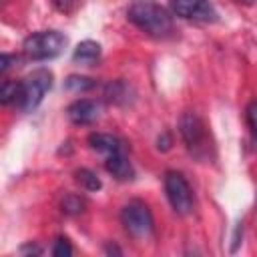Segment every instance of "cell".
Masks as SVG:
<instances>
[{"mask_svg": "<svg viewBox=\"0 0 257 257\" xmlns=\"http://www.w3.org/2000/svg\"><path fill=\"white\" fill-rule=\"evenodd\" d=\"M64 84L68 90H88L94 86V80H90L86 76H68Z\"/></svg>", "mask_w": 257, "mask_h": 257, "instance_id": "9a60e30c", "label": "cell"}, {"mask_svg": "<svg viewBox=\"0 0 257 257\" xmlns=\"http://www.w3.org/2000/svg\"><path fill=\"white\" fill-rule=\"evenodd\" d=\"M104 167H106V171H108L114 179H118V181H128V179H133V175H135L133 165H131V161H128V157H126L124 151L114 153V155H108L106 161H104Z\"/></svg>", "mask_w": 257, "mask_h": 257, "instance_id": "9c48e42d", "label": "cell"}, {"mask_svg": "<svg viewBox=\"0 0 257 257\" xmlns=\"http://www.w3.org/2000/svg\"><path fill=\"white\" fill-rule=\"evenodd\" d=\"M52 255L54 257H68V255H72V247H70L68 239L58 237L56 243H54V247H52Z\"/></svg>", "mask_w": 257, "mask_h": 257, "instance_id": "2e32d148", "label": "cell"}, {"mask_svg": "<svg viewBox=\"0 0 257 257\" xmlns=\"http://www.w3.org/2000/svg\"><path fill=\"white\" fill-rule=\"evenodd\" d=\"M120 221H122V225H124V231H126L133 239H137V241L149 239V237L153 235V231H155L153 213H151V209H149L143 201H139V199H135V201H131V203H126V205L122 207Z\"/></svg>", "mask_w": 257, "mask_h": 257, "instance_id": "5b68a950", "label": "cell"}, {"mask_svg": "<svg viewBox=\"0 0 257 257\" xmlns=\"http://www.w3.org/2000/svg\"><path fill=\"white\" fill-rule=\"evenodd\" d=\"M74 179H76V183L84 189V191H98L100 189V179L90 171V169H78L76 173H74Z\"/></svg>", "mask_w": 257, "mask_h": 257, "instance_id": "7c38bea8", "label": "cell"}, {"mask_svg": "<svg viewBox=\"0 0 257 257\" xmlns=\"http://www.w3.org/2000/svg\"><path fill=\"white\" fill-rule=\"evenodd\" d=\"M88 143L90 147L96 151V153H102V155H114V153H120L124 151V143L112 135H106V133H92L88 137Z\"/></svg>", "mask_w": 257, "mask_h": 257, "instance_id": "30bf717a", "label": "cell"}, {"mask_svg": "<svg viewBox=\"0 0 257 257\" xmlns=\"http://www.w3.org/2000/svg\"><path fill=\"white\" fill-rule=\"evenodd\" d=\"M68 118L74 122V124H90L98 118L100 114V106L96 100H90V98H78L74 100L70 106H68Z\"/></svg>", "mask_w": 257, "mask_h": 257, "instance_id": "ba28073f", "label": "cell"}, {"mask_svg": "<svg viewBox=\"0 0 257 257\" xmlns=\"http://www.w3.org/2000/svg\"><path fill=\"white\" fill-rule=\"evenodd\" d=\"M20 94V82L16 80H4L0 86V100L2 104H18Z\"/></svg>", "mask_w": 257, "mask_h": 257, "instance_id": "4fadbf2b", "label": "cell"}, {"mask_svg": "<svg viewBox=\"0 0 257 257\" xmlns=\"http://www.w3.org/2000/svg\"><path fill=\"white\" fill-rule=\"evenodd\" d=\"M20 251H22V253H34V255H38L42 249H40V247H32V245H26V247H22Z\"/></svg>", "mask_w": 257, "mask_h": 257, "instance_id": "d6986e66", "label": "cell"}, {"mask_svg": "<svg viewBox=\"0 0 257 257\" xmlns=\"http://www.w3.org/2000/svg\"><path fill=\"white\" fill-rule=\"evenodd\" d=\"M165 193H167V199L177 215H189L193 211V207H195L193 189L181 173L169 171L165 175Z\"/></svg>", "mask_w": 257, "mask_h": 257, "instance_id": "8992f818", "label": "cell"}, {"mask_svg": "<svg viewBox=\"0 0 257 257\" xmlns=\"http://www.w3.org/2000/svg\"><path fill=\"white\" fill-rule=\"evenodd\" d=\"M52 4H54L60 12L68 14V12H72V10L78 6V0H52Z\"/></svg>", "mask_w": 257, "mask_h": 257, "instance_id": "ac0fdd59", "label": "cell"}, {"mask_svg": "<svg viewBox=\"0 0 257 257\" xmlns=\"http://www.w3.org/2000/svg\"><path fill=\"white\" fill-rule=\"evenodd\" d=\"M98 58H100V44L94 40H82L72 52V60L82 66H90Z\"/></svg>", "mask_w": 257, "mask_h": 257, "instance_id": "8fae6325", "label": "cell"}, {"mask_svg": "<svg viewBox=\"0 0 257 257\" xmlns=\"http://www.w3.org/2000/svg\"><path fill=\"white\" fill-rule=\"evenodd\" d=\"M171 10L185 20H195V22L217 20V12L209 0H171Z\"/></svg>", "mask_w": 257, "mask_h": 257, "instance_id": "52a82bcc", "label": "cell"}, {"mask_svg": "<svg viewBox=\"0 0 257 257\" xmlns=\"http://www.w3.org/2000/svg\"><path fill=\"white\" fill-rule=\"evenodd\" d=\"M179 131H181V137L193 157H197L199 161L213 159V141H211L207 124L203 122V118L199 114L185 112L179 120Z\"/></svg>", "mask_w": 257, "mask_h": 257, "instance_id": "7a4b0ae2", "label": "cell"}, {"mask_svg": "<svg viewBox=\"0 0 257 257\" xmlns=\"http://www.w3.org/2000/svg\"><path fill=\"white\" fill-rule=\"evenodd\" d=\"M52 86V72L46 68H38L32 74H28L20 82V94H18V108L22 112H32L44 98V94Z\"/></svg>", "mask_w": 257, "mask_h": 257, "instance_id": "277c9868", "label": "cell"}, {"mask_svg": "<svg viewBox=\"0 0 257 257\" xmlns=\"http://www.w3.org/2000/svg\"><path fill=\"white\" fill-rule=\"evenodd\" d=\"M60 209L66 215H78V213L84 211V201L78 195H66L62 199V203H60Z\"/></svg>", "mask_w": 257, "mask_h": 257, "instance_id": "5bb4252c", "label": "cell"}, {"mask_svg": "<svg viewBox=\"0 0 257 257\" xmlns=\"http://www.w3.org/2000/svg\"><path fill=\"white\" fill-rule=\"evenodd\" d=\"M126 18L151 36H167L173 30V16L167 8L153 0H137L128 6Z\"/></svg>", "mask_w": 257, "mask_h": 257, "instance_id": "6da1fadb", "label": "cell"}, {"mask_svg": "<svg viewBox=\"0 0 257 257\" xmlns=\"http://www.w3.org/2000/svg\"><path fill=\"white\" fill-rule=\"evenodd\" d=\"M66 46V36L58 30H40L26 36L22 50L30 60H50Z\"/></svg>", "mask_w": 257, "mask_h": 257, "instance_id": "3957f363", "label": "cell"}, {"mask_svg": "<svg viewBox=\"0 0 257 257\" xmlns=\"http://www.w3.org/2000/svg\"><path fill=\"white\" fill-rule=\"evenodd\" d=\"M247 122L253 131V135L257 137V100H253L249 106H247Z\"/></svg>", "mask_w": 257, "mask_h": 257, "instance_id": "e0dca14e", "label": "cell"}]
</instances>
